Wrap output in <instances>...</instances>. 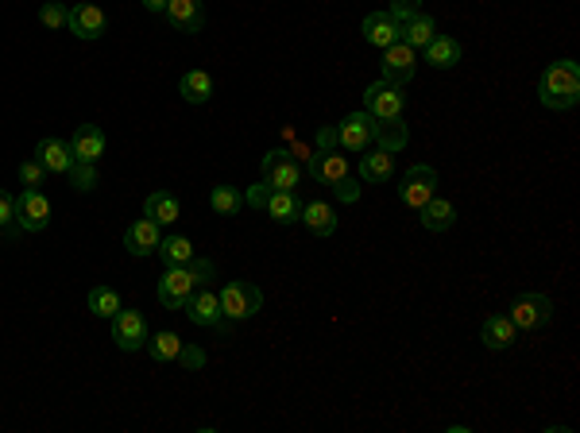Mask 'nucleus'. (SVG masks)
<instances>
[{"label": "nucleus", "instance_id": "1a4fd4ad", "mask_svg": "<svg viewBox=\"0 0 580 433\" xmlns=\"http://www.w3.org/2000/svg\"><path fill=\"white\" fill-rule=\"evenodd\" d=\"M264 182L271 190H295L302 182V163L286 148H275L264 155Z\"/></svg>", "mask_w": 580, "mask_h": 433}, {"label": "nucleus", "instance_id": "5701e85b", "mask_svg": "<svg viewBox=\"0 0 580 433\" xmlns=\"http://www.w3.org/2000/svg\"><path fill=\"white\" fill-rule=\"evenodd\" d=\"M460 59H464V47H460L453 35H433V39L426 43V63H430V66L453 70Z\"/></svg>", "mask_w": 580, "mask_h": 433}, {"label": "nucleus", "instance_id": "f3484780", "mask_svg": "<svg viewBox=\"0 0 580 433\" xmlns=\"http://www.w3.org/2000/svg\"><path fill=\"white\" fill-rule=\"evenodd\" d=\"M159 240H163V233H159V225L151 221V216H140V221L128 225L124 233V248L132 255H151L159 248Z\"/></svg>", "mask_w": 580, "mask_h": 433}, {"label": "nucleus", "instance_id": "6e6552de", "mask_svg": "<svg viewBox=\"0 0 580 433\" xmlns=\"http://www.w3.org/2000/svg\"><path fill=\"white\" fill-rule=\"evenodd\" d=\"M515 322L518 333H534V329H542L549 317H554V302L546 294H522L511 302V313H507Z\"/></svg>", "mask_w": 580, "mask_h": 433}, {"label": "nucleus", "instance_id": "c9c22d12", "mask_svg": "<svg viewBox=\"0 0 580 433\" xmlns=\"http://www.w3.org/2000/svg\"><path fill=\"white\" fill-rule=\"evenodd\" d=\"M43 178H47V167H43L39 159H27V163L20 167V182L27 186V190H39Z\"/></svg>", "mask_w": 580, "mask_h": 433}, {"label": "nucleus", "instance_id": "c756f323", "mask_svg": "<svg viewBox=\"0 0 580 433\" xmlns=\"http://www.w3.org/2000/svg\"><path fill=\"white\" fill-rule=\"evenodd\" d=\"M159 259H163L167 267H182V264H190L194 259V244L186 240V236H167V240H159Z\"/></svg>", "mask_w": 580, "mask_h": 433}, {"label": "nucleus", "instance_id": "72a5a7b5", "mask_svg": "<svg viewBox=\"0 0 580 433\" xmlns=\"http://www.w3.org/2000/svg\"><path fill=\"white\" fill-rule=\"evenodd\" d=\"M39 24H43V27H54V32H63V27L70 24V8L58 5V0H47V5L39 8Z\"/></svg>", "mask_w": 580, "mask_h": 433}, {"label": "nucleus", "instance_id": "412c9836", "mask_svg": "<svg viewBox=\"0 0 580 433\" xmlns=\"http://www.w3.org/2000/svg\"><path fill=\"white\" fill-rule=\"evenodd\" d=\"M360 27H364V39L372 43V47H380V51L391 47V43L399 39V32H402V27L391 20V12H368Z\"/></svg>", "mask_w": 580, "mask_h": 433}, {"label": "nucleus", "instance_id": "b1692460", "mask_svg": "<svg viewBox=\"0 0 580 433\" xmlns=\"http://www.w3.org/2000/svg\"><path fill=\"white\" fill-rule=\"evenodd\" d=\"M143 216H151V221L163 228V225H174L182 216V209H179V197L174 194H167V190H155L148 201H143Z\"/></svg>", "mask_w": 580, "mask_h": 433}, {"label": "nucleus", "instance_id": "20e7f679", "mask_svg": "<svg viewBox=\"0 0 580 433\" xmlns=\"http://www.w3.org/2000/svg\"><path fill=\"white\" fill-rule=\"evenodd\" d=\"M221 313L232 317V322H244V317L259 313V306H264V294H259V286L244 283V279H232L221 286Z\"/></svg>", "mask_w": 580, "mask_h": 433}, {"label": "nucleus", "instance_id": "dca6fc26", "mask_svg": "<svg viewBox=\"0 0 580 433\" xmlns=\"http://www.w3.org/2000/svg\"><path fill=\"white\" fill-rule=\"evenodd\" d=\"M310 175L322 182V186H337L341 178H348V159L341 155V148L317 151V155L310 159Z\"/></svg>", "mask_w": 580, "mask_h": 433}, {"label": "nucleus", "instance_id": "7ed1b4c3", "mask_svg": "<svg viewBox=\"0 0 580 433\" xmlns=\"http://www.w3.org/2000/svg\"><path fill=\"white\" fill-rule=\"evenodd\" d=\"M402 109H406V93L399 82H372L364 90V112L375 120H402Z\"/></svg>", "mask_w": 580, "mask_h": 433}, {"label": "nucleus", "instance_id": "4be33fe9", "mask_svg": "<svg viewBox=\"0 0 580 433\" xmlns=\"http://www.w3.org/2000/svg\"><path fill=\"white\" fill-rule=\"evenodd\" d=\"M391 175H395V151L368 148L364 159H360V178L364 182H391Z\"/></svg>", "mask_w": 580, "mask_h": 433}, {"label": "nucleus", "instance_id": "a878e982", "mask_svg": "<svg viewBox=\"0 0 580 433\" xmlns=\"http://www.w3.org/2000/svg\"><path fill=\"white\" fill-rule=\"evenodd\" d=\"M267 216L271 221H279V225H295L298 221V213H302V201H298V194L295 190H271V197H267Z\"/></svg>", "mask_w": 580, "mask_h": 433}, {"label": "nucleus", "instance_id": "c85d7f7f", "mask_svg": "<svg viewBox=\"0 0 580 433\" xmlns=\"http://www.w3.org/2000/svg\"><path fill=\"white\" fill-rule=\"evenodd\" d=\"M411 132H406L402 120H375V148L383 151H402Z\"/></svg>", "mask_w": 580, "mask_h": 433}, {"label": "nucleus", "instance_id": "7c9ffc66", "mask_svg": "<svg viewBox=\"0 0 580 433\" xmlns=\"http://www.w3.org/2000/svg\"><path fill=\"white\" fill-rule=\"evenodd\" d=\"M143 349H148V352H151V360H159V364H170V360H179L182 341H179V333H170V329H163V333L148 337V344H143Z\"/></svg>", "mask_w": 580, "mask_h": 433}, {"label": "nucleus", "instance_id": "9d476101", "mask_svg": "<svg viewBox=\"0 0 580 433\" xmlns=\"http://www.w3.org/2000/svg\"><path fill=\"white\" fill-rule=\"evenodd\" d=\"M186 317H190L194 325H206V329H221V333H228L225 325V313H221V298H217V291H209V286H198V291L186 298Z\"/></svg>", "mask_w": 580, "mask_h": 433}, {"label": "nucleus", "instance_id": "79ce46f5", "mask_svg": "<svg viewBox=\"0 0 580 433\" xmlns=\"http://www.w3.org/2000/svg\"><path fill=\"white\" fill-rule=\"evenodd\" d=\"M329 148H337V128H322L317 132V151H329Z\"/></svg>", "mask_w": 580, "mask_h": 433}, {"label": "nucleus", "instance_id": "c03bdc74", "mask_svg": "<svg viewBox=\"0 0 580 433\" xmlns=\"http://www.w3.org/2000/svg\"><path fill=\"white\" fill-rule=\"evenodd\" d=\"M140 5L148 8V12H167V5H170V0H140Z\"/></svg>", "mask_w": 580, "mask_h": 433}, {"label": "nucleus", "instance_id": "f257e3e1", "mask_svg": "<svg viewBox=\"0 0 580 433\" xmlns=\"http://www.w3.org/2000/svg\"><path fill=\"white\" fill-rule=\"evenodd\" d=\"M213 283V264L209 259H190V264L182 267H167V275L159 279V302H163L167 310H182L186 298H190L198 286H209Z\"/></svg>", "mask_w": 580, "mask_h": 433}, {"label": "nucleus", "instance_id": "a19ab883", "mask_svg": "<svg viewBox=\"0 0 580 433\" xmlns=\"http://www.w3.org/2000/svg\"><path fill=\"white\" fill-rule=\"evenodd\" d=\"M267 197H271V186L267 182H259L248 190V197H244V206H256V209H264L267 206Z\"/></svg>", "mask_w": 580, "mask_h": 433}, {"label": "nucleus", "instance_id": "ddd939ff", "mask_svg": "<svg viewBox=\"0 0 580 433\" xmlns=\"http://www.w3.org/2000/svg\"><path fill=\"white\" fill-rule=\"evenodd\" d=\"M35 159H39L43 167H47V175H70V170L78 167V159H74V148H70V140H58V136L39 140Z\"/></svg>", "mask_w": 580, "mask_h": 433}, {"label": "nucleus", "instance_id": "423d86ee", "mask_svg": "<svg viewBox=\"0 0 580 433\" xmlns=\"http://www.w3.org/2000/svg\"><path fill=\"white\" fill-rule=\"evenodd\" d=\"M151 337V329H148V317H143L140 310H116L112 313V341H116V349H124V352H136L143 349Z\"/></svg>", "mask_w": 580, "mask_h": 433}, {"label": "nucleus", "instance_id": "ea45409f", "mask_svg": "<svg viewBox=\"0 0 580 433\" xmlns=\"http://www.w3.org/2000/svg\"><path fill=\"white\" fill-rule=\"evenodd\" d=\"M16 221V197H12L8 190H0V228Z\"/></svg>", "mask_w": 580, "mask_h": 433}, {"label": "nucleus", "instance_id": "4c0bfd02", "mask_svg": "<svg viewBox=\"0 0 580 433\" xmlns=\"http://www.w3.org/2000/svg\"><path fill=\"white\" fill-rule=\"evenodd\" d=\"M329 190H333V197H341L344 206H353V201H360V186H356V178H353V175L341 178L337 186H329Z\"/></svg>", "mask_w": 580, "mask_h": 433}, {"label": "nucleus", "instance_id": "a211bd4d", "mask_svg": "<svg viewBox=\"0 0 580 433\" xmlns=\"http://www.w3.org/2000/svg\"><path fill=\"white\" fill-rule=\"evenodd\" d=\"M298 221L306 225L314 236H333L337 233V209H333L329 201H302Z\"/></svg>", "mask_w": 580, "mask_h": 433}, {"label": "nucleus", "instance_id": "4468645a", "mask_svg": "<svg viewBox=\"0 0 580 433\" xmlns=\"http://www.w3.org/2000/svg\"><path fill=\"white\" fill-rule=\"evenodd\" d=\"M70 32H74L78 39H101L105 35V27H109V16L105 12H101L97 5H90V0H85V5H74L70 8Z\"/></svg>", "mask_w": 580, "mask_h": 433}, {"label": "nucleus", "instance_id": "2eb2a0df", "mask_svg": "<svg viewBox=\"0 0 580 433\" xmlns=\"http://www.w3.org/2000/svg\"><path fill=\"white\" fill-rule=\"evenodd\" d=\"M163 16H167V24L174 27V32L198 35L201 24H206V8H201V0H170Z\"/></svg>", "mask_w": 580, "mask_h": 433}, {"label": "nucleus", "instance_id": "2f4dec72", "mask_svg": "<svg viewBox=\"0 0 580 433\" xmlns=\"http://www.w3.org/2000/svg\"><path fill=\"white\" fill-rule=\"evenodd\" d=\"M209 206H213V213H221V216H237L244 209V194L237 190V186H213Z\"/></svg>", "mask_w": 580, "mask_h": 433}, {"label": "nucleus", "instance_id": "393cba45", "mask_svg": "<svg viewBox=\"0 0 580 433\" xmlns=\"http://www.w3.org/2000/svg\"><path fill=\"white\" fill-rule=\"evenodd\" d=\"M418 213H422V225L430 228V233H445V228H453V221H457L453 201H445V197H438V194H433Z\"/></svg>", "mask_w": 580, "mask_h": 433}, {"label": "nucleus", "instance_id": "f8f14e48", "mask_svg": "<svg viewBox=\"0 0 580 433\" xmlns=\"http://www.w3.org/2000/svg\"><path fill=\"white\" fill-rule=\"evenodd\" d=\"M383 78L387 82H399V85H406L414 78V70H418V51L414 47H406L402 39H395L391 47H383Z\"/></svg>", "mask_w": 580, "mask_h": 433}, {"label": "nucleus", "instance_id": "aec40b11", "mask_svg": "<svg viewBox=\"0 0 580 433\" xmlns=\"http://www.w3.org/2000/svg\"><path fill=\"white\" fill-rule=\"evenodd\" d=\"M70 148H74L78 163H97L105 155V132L97 124H78V132L70 136Z\"/></svg>", "mask_w": 580, "mask_h": 433}, {"label": "nucleus", "instance_id": "9b49d317", "mask_svg": "<svg viewBox=\"0 0 580 433\" xmlns=\"http://www.w3.org/2000/svg\"><path fill=\"white\" fill-rule=\"evenodd\" d=\"M16 225L24 228V233H39V228L51 225V201L43 190H27L16 197Z\"/></svg>", "mask_w": 580, "mask_h": 433}, {"label": "nucleus", "instance_id": "cd10ccee", "mask_svg": "<svg viewBox=\"0 0 580 433\" xmlns=\"http://www.w3.org/2000/svg\"><path fill=\"white\" fill-rule=\"evenodd\" d=\"M179 93L190 101V105H206L213 97V74L209 70H186L182 82H179Z\"/></svg>", "mask_w": 580, "mask_h": 433}, {"label": "nucleus", "instance_id": "473e14b6", "mask_svg": "<svg viewBox=\"0 0 580 433\" xmlns=\"http://www.w3.org/2000/svg\"><path fill=\"white\" fill-rule=\"evenodd\" d=\"M90 310L97 317H109V322H112V313L121 310V294H116L112 286H93V291H90Z\"/></svg>", "mask_w": 580, "mask_h": 433}, {"label": "nucleus", "instance_id": "37998d69", "mask_svg": "<svg viewBox=\"0 0 580 433\" xmlns=\"http://www.w3.org/2000/svg\"><path fill=\"white\" fill-rule=\"evenodd\" d=\"M290 155L302 159V163H310V159H314L317 151H314V148H306V143H295V151H290Z\"/></svg>", "mask_w": 580, "mask_h": 433}, {"label": "nucleus", "instance_id": "58836bf2", "mask_svg": "<svg viewBox=\"0 0 580 433\" xmlns=\"http://www.w3.org/2000/svg\"><path fill=\"white\" fill-rule=\"evenodd\" d=\"M179 364L190 368V371H198V368H206V352L194 349V344H182V349H179Z\"/></svg>", "mask_w": 580, "mask_h": 433}, {"label": "nucleus", "instance_id": "0eeeda50", "mask_svg": "<svg viewBox=\"0 0 580 433\" xmlns=\"http://www.w3.org/2000/svg\"><path fill=\"white\" fill-rule=\"evenodd\" d=\"M337 148L364 155L368 148H375V117L368 112H348V117L337 124Z\"/></svg>", "mask_w": 580, "mask_h": 433}, {"label": "nucleus", "instance_id": "e433bc0d", "mask_svg": "<svg viewBox=\"0 0 580 433\" xmlns=\"http://www.w3.org/2000/svg\"><path fill=\"white\" fill-rule=\"evenodd\" d=\"M391 20H395L399 27L406 24V20H411V16H418V12H422V0H391Z\"/></svg>", "mask_w": 580, "mask_h": 433}, {"label": "nucleus", "instance_id": "f704fd0d", "mask_svg": "<svg viewBox=\"0 0 580 433\" xmlns=\"http://www.w3.org/2000/svg\"><path fill=\"white\" fill-rule=\"evenodd\" d=\"M66 178H70V186H74L78 194H90L93 186H97V163H78Z\"/></svg>", "mask_w": 580, "mask_h": 433}, {"label": "nucleus", "instance_id": "bb28decb", "mask_svg": "<svg viewBox=\"0 0 580 433\" xmlns=\"http://www.w3.org/2000/svg\"><path fill=\"white\" fill-rule=\"evenodd\" d=\"M438 35V24H433V16H426V12H418V16H411L402 24V32L399 39L406 43V47H414V51H426V43Z\"/></svg>", "mask_w": 580, "mask_h": 433}, {"label": "nucleus", "instance_id": "39448f33", "mask_svg": "<svg viewBox=\"0 0 580 433\" xmlns=\"http://www.w3.org/2000/svg\"><path fill=\"white\" fill-rule=\"evenodd\" d=\"M433 194H438V170H433L430 163H414V167L402 175V186H399L402 206H406V209H422Z\"/></svg>", "mask_w": 580, "mask_h": 433}, {"label": "nucleus", "instance_id": "f03ea898", "mask_svg": "<svg viewBox=\"0 0 580 433\" xmlns=\"http://www.w3.org/2000/svg\"><path fill=\"white\" fill-rule=\"evenodd\" d=\"M538 97L546 109H573L580 101V66L573 59H561V63H549L538 78Z\"/></svg>", "mask_w": 580, "mask_h": 433}, {"label": "nucleus", "instance_id": "6ab92c4d", "mask_svg": "<svg viewBox=\"0 0 580 433\" xmlns=\"http://www.w3.org/2000/svg\"><path fill=\"white\" fill-rule=\"evenodd\" d=\"M480 341H484V349L503 352V349H511V344L518 341V329H515V322L507 313H491L484 322V329H480Z\"/></svg>", "mask_w": 580, "mask_h": 433}]
</instances>
